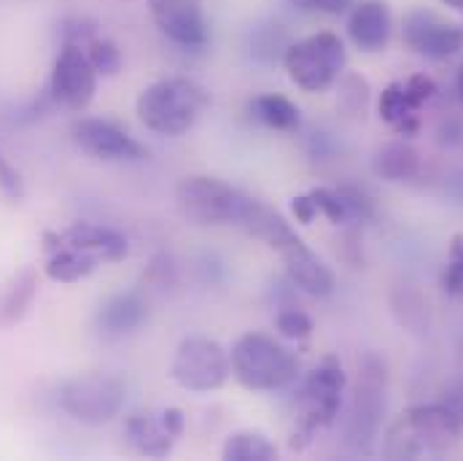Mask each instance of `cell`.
Wrapping results in <instances>:
<instances>
[{
  "instance_id": "obj_1",
  "label": "cell",
  "mask_w": 463,
  "mask_h": 461,
  "mask_svg": "<svg viewBox=\"0 0 463 461\" xmlns=\"http://www.w3.org/2000/svg\"><path fill=\"white\" fill-rule=\"evenodd\" d=\"M461 427L445 402L434 405H415L402 413L385 432L383 456L385 459H423L448 454L458 437Z\"/></svg>"
},
{
  "instance_id": "obj_2",
  "label": "cell",
  "mask_w": 463,
  "mask_h": 461,
  "mask_svg": "<svg viewBox=\"0 0 463 461\" xmlns=\"http://www.w3.org/2000/svg\"><path fill=\"white\" fill-rule=\"evenodd\" d=\"M208 103H211V95L203 84H197L194 79L173 76L140 92L137 116L148 130L178 138L194 127V121L200 119Z\"/></svg>"
},
{
  "instance_id": "obj_3",
  "label": "cell",
  "mask_w": 463,
  "mask_h": 461,
  "mask_svg": "<svg viewBox=\"0 0 463 461\" xmlns=\"http://www.w3.org/2000/svg\"><path fill=\"white\" fill-rule=\"evenodd\" d=\"M232 375L250 391H280L297 380L299 359L269 335H242L230 353Z\"/></svg>"
},
{
  "instance_id": "obj_4",
  "label": "cell",
  "mask_w": 463,
  "mask_h": 461,
  "mask_svg": "<svg viewBox=\"0 0 463 461\" xmlns=\"http://www.w3.org/2000/svg\"><path fill=\"white\" fill-rule=\"evenodd\" d=\"M388 372L377 353H366L358 364V383L353 391L345 421V451L350 456H372L385 413Z\"/></svg>"
},
{
  "instance_id": "obj_5",
  "label": "cell",
  "mask_w": 463,
  "mask_h": 461,
  "mask_svg": "<svg viewBox=\"0 0 463 461\" xmlns=\"http://www.w3.org/2000/svg\"><path fill=\"white\" fill-rule=\"evenodd\" d=\"M178 206L186 219L197 225H234L242 227L256 206V197L234 189L211 176H189L178 184Z\"/></svg>"
},
{
  "instance_id": "obj_6",
  "label": "cell",
  "mask_w": 463,
  "mask_h": 461,
  "mask_svg": "<svg viewBox=\"0 0 463 461\" xmlns=\"http://www.w3.org/2000/svg\"><path fill=\"white\" fill-rule=\"evenodd\" d=\"M345 43L340 41V35L329 30L288 43L283 52V65L291 82L305 92L329 90L345 71Z\"/></svg>"
},
{
  "instance_id": "obj_7",
  "label": "cell",
  "mask_w": 463,
  "mask_h": 461,
  "mask_svg": "<svg viewBox=\"0 0 463 461\" xmlns=\"http://www.w3.org/2000/svg\"><path fill=\"white\" fill-rule=\"evenodd\" d=\"M347 378L343 370V361L337 356H324L321 364L307 375L305 380V416L299 421V429L294 432L291 448L302 451L313 440L318 427H332L340 416L343 408V394H345Z\"/></svg>"
},
{
  "instance_id": "obj_8",
  "label": "cell",
  "mask_w": 463,
  "mask_h": 461,
  "mask_svg": "<svg viewBox=\"0 0 463 461\" xmlns=\"http://www.w3.org/2000/svg\"><path fill=\"white\" fill-rule=\"evenodd\" d=\"M230 375L232 361L227 348L205 335L184 338L170 364V378L192 394L216 391L230 380Z\"/></svg>"
},
{
  "instance_id": "obj_9",
  "label": "cell",
  "mask_w": 463,
  "mask_h": 461,
  "mask_svg": "<svg viewBox=\"0 0 463 461\" xmlns=\"http://www.w3.org/2000/svg\"><path fill=\"white\" fill-rule=\"evenodd\" d=\"M127 399V389L116 375L106 372H87L71 378L60 389V405L68 416L87 427H100L114 421L121 413Z\"/></svg>"
},
{
  "instance_id": "obj_10",
  "label": "cell",
  "mask_w": 463,
  "mask_h": 461,
  "mask_svg": "<svg viewBox=\"0 0 463 461\" xmlns=\"http://www.w3.org/2000/svg\"><path fill=\"white\" fill-rule=\"evenodd\" d=\"M98 92V71L81 43H65L52 71V98L73 111L87 109Z\"/></svg>"
},
{
  "instance_id": "obj_11",
  "label": "cell",
  "mask_w": 463,
  "mask_h": 461,
  "mask_svg": "<svg viewBox=\"0 0 463 461\" xmlns=\"http://www.w3.org/2000/svg\"><path fill=\"white\" fill-rule=\"evenodd\" d=\"M404 43L429 60H448L463 49V24L445 22L434 11L415 8L404 16Z\"/></svg>"
},
{
  "instance_id": "obj_12",
  "label": "cell",
  "mask_w": 463,
  "mask_h": 461,
  "mask_svg": "<svg viewBox=\"0 0 463 461\" xmlns=\"http://www.w3.org/2000/svg\"><path fill=\"white\" fill-rule=\"evenodd\" d=\"M186 416L178 408H165V410H148V413H135L124 424L127 443L151 459H162L173 451L175 440L184 435Z\"/></svg>"
},
{
  "instance_id": "obj_13",
  "label": "cell",
  "mask_w": 463,
  "mask_h": 461,
  "mask_svg": "<svg viewBox=\"0 0 463 461\" xmlns=\"http://www.w3.org/2000/svg\"><path fill=\"white\" fill-rule=\"evenodd\" d=\"M272 248L280 254L286 273L297 289H302L305 294H313V297L332 294V289H335L332 270L321 262V256L297 232L291 230L288 235H283Z\"/></svg>"
},
{
  "instance_id": "obj_14",
  "label": "cell",
  "mask_w": 463,
  "mask_h": 461,
  "mask_svg": "<svg viewBox=\"0 0 463 461\" xmlns=\"http://www.w3.org/2000/svg\"><path fill=\"white\" fill-rule=\"evenodd\" d=\"M156 27L184 49H200L208 43V22L203 0H148Z\"/></svg>"
},
{
  "instance_id": "obj_15",
  "label": "cell",
  "mask_w": 463,
  "mask_h": 461,
  "mask_svg": "<svg viewBox=\"0 0 463 461\" xmlns=\"http://www.w3.org/2000/svg\"><path fill=\"white\" fill-rule=\"evenodd\" d=\"M73 140L81 151L106 162H135L146 157V149L106 119H81L73 127Z\"/></svg>"
},
{
  "instance_id": "obj_16",
  "label": "cell",
  "mask_w": 463,
  "mask_h": 461,
  "mask_svg": "<svg viewBox=\"0 0 463 461\" xmlns=\"http://www.w3.org/2000/svg\"><path fill=\"white\" fill-rule=\"evenodd\" d=\"M146 319H148L146 300L137 292H118L100 305V311L95 316V327H98L100 338L121 341V338L137 332Z\"/></svg>"
},
{
  "instance_id": "obj_17",
  "label": "cell",
  "mask_w": 463,
  "mask_h": 461,
  "mask_svg": "<svg viewBox=\"0 0 463 461\" xmlns=\"http://www.w3.org/2000/svg\"><path fill=\"white\" fill-rule=\"evenodd\" d=\"M43 254H46V275L60 283H76L87 275H92L103 259L60 243V232H43Z\"/></svg>"
},
{
  "instance_id": "obj_18",
  "label": "cell",
  "mask_w": 463,
  "mask_h": 461,
  "mask_svg": "<svg viewBox=\"0 0 463 461\" xmlns=\"http://www.w3.org/2000/svg\"><path fill=\"white\" fill-rule=\"evenodd\" d=\"M347 35L361 52H380L391 41V11L383 0H361L347 16Z\"/></svg>"
},
{
  "instance_id": "obj_19",
  "label": "cell",
  "mask_w": 463,
  "mask_h": 461,
  "mask_svg": "<svg viewBox=\"0 0 463 461\" xmlns=\"http://www.w3.org/2000/svg\"><path fill=\"white\" fill-rule=\"evenodd\" d=\"M60 243L90 251V254L100 256L103 262H118L129 251L127 237L121 232L100 227V225H90V222H76L73 227L60 232Z\"/></svg>"
},
{
  "instance_id": "obj_20",
  "label": "cell",
  "mask_w": 463,
  "mask_h": 461,
  "mask_svg": "<svg viewBox=\"0 0 463 461\" xmlns=\"http://www.w3.org/2000/svg\"><path fill=\"white\" fill-rule=\"evenodd\" d=\"M38 294V273L33 267L19 270L0 292V330L22 322Z\"/></svg>"
},
{
  "instance_id": "obj_21",
  "label": "cell",
  "mask_w": 463,
  "mask_h": 461,
  "mask_svg": "<svg viewBox=\"0 0 463 461\" xmlns=\"http://www.w3.org/2000/svg\"><path fill=\"white\" fill-rule=\"evenodd\" d=\"M418 111L420 109L412 103L404 82H393V84H388L383 90V95H380V119L388 127H393L399 135H407V138L418 135V130H420Z\"/></svg>"
},
{
  "instance_id": "obj_22",
  "label": "cell",
  "mask_w": 463,
  "mask_h": 461,
  "mask_svg": "<svg viewBox=\"0 0 463 461\" xmlns=\"http://www.w3.org/2000/svg\"><path fill=\"white\" fill-rule=\"evenodd\" d=\"M374 170L385 181H410L420 170V157H418V151L410 143L396 140V143H388V146H383L377 151Z\"/></svg>"
},
{
  "instance_id": "obj_23",
  "label": "cell",
  "mask_w": 463,
  "mask_h": 461,
  "mask_svg": "<svg viewBox=\"0 0 463 461\" xmlns=\"http://www.w3.org/2000/svg\"><path fill=\"white\" fill-rule=\"evenodd\" d=\"M224 459L227 461H275L278 448L272 440H267L261 432H234L224 443Z\"/></svg>"
},
{
  "instance_id": "obj_24",
  "label": "cell",
  "mask_w": 463,
  "mask_h": 461,
  "mask_svg": "<svg viewBox=\"0 0 463 461\" xmlns=\"http://www.w3.org/2000/svg\"><path fill=\"white\" fill-rule=\"evenodd\" d=\"M250 114L272 130L299 127V109L283 95H259L250 101Z\"/></svg>"
},
{
  "instance_id": "obj_25",
  "label": "cell",
  "mask_w": 463,
  "mask_h": 461,
  "mask_svg": "<svg viewBox=\"0 0 463 461\" xmlns=\"http://www.w3.org/2000/svg\"><path fill=\"white\" fill-rule=\"evenodd\" d=\"M84 49H87V57H90L92 68L98 71V76H118L124 60H121V52L111 38L95 35L84 43Z\"/></svg>"
},
{
  "instance_id": "obj_26",
  "label": "cell",
  "mask_w": 463,
  "mask_h": 461,
  "mask_svg": "<svg viewBox=\"0 0 463 461\" xmlns=\"http://www.w3.org/2000/svg\"><path fill=\"white\" fill-rule=\"evenodd\" d=\"M318 214H324L332 225H347L353 222V214H350V206H347L343 189H326V187H318L310 192Z\"/></svg>"
},
{
  "instance_id": "obj_27",
  "label": "cell",
  "mask_w": 463,
  "mask_h": 461,
  "mask_svg": "<svg viewBox=\"0 0 463 461\" xmlns=\"http://www.w3.org/2000/svg\"><path fill=\"white\" fill-rule=\"evenodd\" d=\"M275 330L286 338V341H307L313 335V319L297 308L280 311L275 319Z\"/></svg>"
},
{
  "instance_id": "obj_28",
  "label": "cell",
  "mask_w": 463,
  "mask_h": 461,
  "mask_svg": "<svg viewBox=\"0 0 463 461\" xmlns=\"http://www.w3.org/2000/svg\"><path fill=\"white\" fill-rule=\"evenodd\" d=\"M442 289L450 294V297H463V235H453V243H450V259H448V267H445V275H442Z\"/></svg>"
},
{
  "instance_id": "obj_29",
  "label": "cell",
  "mask_w": 463,
  "mask_h": 461,
  "mask_svg": "<svg viewBox=\"0 0 463 461\" xmlns=\"http://www.w3.org/2000/svg\"><path fill=\"white\" fill-rule=\"evenodd\" d=\"M340 87H343V92H340V103L345 106L350 114H355L358 109H364V106H366L369 84H366L361 76H347Z\"/></svg>"
},
{
  "instance_id": "obj_30",
  "label": "cell",
  "mask_w": 463,
  "mask_h": 461,
  "mask_svg": "<svg viewBox=\"0 0 463 461\" xmlns=\"http://www.w3.org/2000/svg\"><path fill=\"white\" fill-rule=\"evenodd\" d=\"M0 192L8 200H22L24 197V181L19 176V170L0 154Z\"/></svg>"
},
{
  "instance_id": "obj_31",
  "label": "cell",
  "mask_w": 463,
  "mask_h": 461,
  "mask_svg": "<svg viewBox=\"0 0 463 461\" xmlns=\"http://www.w3.org/2000/svg\"><path fill=\"white\" fill-rule=\"evenodd\" d=\"M442 402H445V408L453 413V418L458 421V427H461L463 432V378L461 380H456V383H450V386L445 389Z\"/></svg>"
},
{
  "instance_id": "obj_32",
  "label": "cell",
  "mask_w": 463,
  "mask_h": 461,
  "mask_svg": "<svg viewBox=\"0 0 463 461\" xmlns=\"http://www.w3.org/2000/svg\"><path fill=\"white\" fill-rule=\"evenodd\" d=\"M291 214H294V219H297L299 225H313L318 208H316V203H313L310 195H297V197L291 200Z\"/></svg>"
},
{
  "instance_id": "obj_33",
  "label": "cell",
  "mask_w": 463,
  "mask_h": 461,
  "mask_svg": "<svg viewBox=\"0 0 463 461\" xmlns=\"http://www.w3.org/2000/svg\"><path fill=\"white\" fill-rule=\"evenodd\" d=\"M353 5V0H316V11L324 14H343Z\"/></svg>"
},
{
  "instance_id": "obj_34",
  "label": "cell",
  "mask_w": 463,
  "mask_h": 461,
  "mask_svg": "<svg viewBox=\"0 0 463 461\" xmlns=\"http://www.w3.org/2000/svg\"><path fill=\"white\" fill-rule=\"evenodd\" d=\"M299 11H316V0H288Z\"/></svg>"
},
{
  "instance_id": "obj_35",
  "label": "cell",
  "mask_w": 463,
  "mask_h": 461,
  "mask_svg": "<svg viewBox=\"0 0 463 461\" xmlns=\"http://www.w3.org/2000/svg\"><path fill=\"white\" fill-rule=\"evenodd\" d=\"M439 3H445L448 8H453V11H461L463 14V0H439Z\"/></svg>"
},
{
  "instance_id": "obj_36",
  "label": "cell",
  "mask_w": 463,
  "mask_h": 461,
  "mask_svg": "<svg viewBox=\"0 0 463 461\" xmlns=\"http://www.w3.org/2000/svg\"><path fill=\"white\" fill-rule=\"evenodd\" d=\"M456 87H458V98H461V103H463V65H461V71H458V79H456Z\"/></svg>"
}]
</instances>
